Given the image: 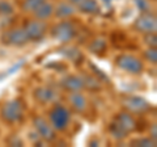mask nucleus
I'll use <instances>...</instances> for the list:
<instances>
[{
	"label": "nucleus",
	"instance_id": "nucleus-17",
	"mask_svg": "<svg viewBox=\"0 0 157 147\" xmlns=\"http://www.w3.org/2000/svg\"><path fill=\"white\" fill-rule=\"evenodd\" d=\"M56 14L59 17H68V16H71V14H73V8L64 3L59 4L56 8Z\"/></svg>",
	"mask_w": 157,
	"mask_h": 147
},
{
	"label": "nucleus",
	"instance_id": "nucleus-22",
	"mask_svg": "<svg viewBox=\"0 0 157 147\" xmlns=\"http://www.w3.org/2000/svg\"><path fill=\"white\" fill-rule=\"evenodd\" d=\"M135 3L137 4V7H139L143 12H147V11H148V3H147L145 0H135Z\"/></svg>",
	"mask_w": 157,
	"mask_h": 147
},
{
	"label": "nucleus",
	"instance_id": "nucleus-11",
	"mask_svg": "<svg viewBox=\"0 0 157 147\" xmlns=\"http://www.w3.org/2000/svg\"><path fill=\"white\" fill-rule=\"evenodd\" d=\"M68 100H70L72 108H73V109H75L76 112H80V113H82V112H85V109L88 108L86 99H85V97L82 96L81 93H78L77 91L75 92V93L70 95Z\"/></svg>",
	"mask_w": 157,
	"mask_h": 147
},
{
	"label": "nucleus",
	"instance_id": "nucleus-19",
	"mask_svg": "<svg viewBox=\"0 0 157 147\" xmlns=\"http://www.w3.org/2000/svg\"><path fill=\"white\" fill-rule=\"evenodd\" d=\"M106 49V43L105 41H102V40H96V41H93V43L90 45V50L93 53H96V54H100L102 53Z\"/></svg>",
	"mask_w": 157,
	"mask_h": 147
},
{
	"label": "nucleus",
	"instance_id": "nucleus-16",
	"mask_svg": "<svg viewBox=\"0 0 157 147\" xmlns=\"http://www.w3.org/2000/svg\"><path fill=\"white\" fill-rule=\"evenodd\" d=\"M110 133L113 134L114 138H124V137L127 135V131L119 124H118L117 121H114L110 125Z\"/></svg>",
	"mask_w": 157,
	"mask_h": 147
},
{
	"label": "nucleus",
	"instance_id": "nucleus-4",
	"mask_svg": "<svg viewBox=\"0 0 157 147\" xmlns=\"http://www.w3.org/2000/svg\"><path fill=\"white\" fill-rule=\"evenodd\" d=\"M122 102H123V106L128 112H131V113H144V112L151 109V105L144 99L136 97V96L124 97Z\"/></svg>",
	"mask_w": 157,
	"mask_h": 147
},
{
	"label": "nucleus",
	"instance_id": "nucleus-12",
	"mask_svg": "<svg viewBox=\"0 0 157 147\" xmlns=\"http://www.w3.org/2000/svg\"><path fill=\"white\" fill-rule=\"evenodd\" d=\"M115 121H117L122 127H123V129L127 131V133L136 129V122H135V120L132 118L130 114H127V113H122V114H119V116H117Z\"/></svg>",
	"mask_w": 157,
	"mask_h": 147
},
{
	"label": "nucleus",
	"instance_id": "nucleus-1",
	"mask_svg": "<svg viewBox=\"0 0 157 147\" xmlns=\"http://www.w3.org/2000/svg\"><path fill=\"white\" fill-rule=\"evenodd\" d=\"M50 121L52 127L56 130H64L70 124V112L64 106L56 105L50 112Z\"/></svg>",
	"mask_w": 157,
	"mask_h": 147
},
{
	"label": "nucleus",
	"instance_id": "nucleus-10",
	"mask_svg": "<svg viewBox=\"0 0 157 147\" xmlns=\"http://www.w3.org/2000/svg\"><path fill=\"white\" fill-rule=\"evenodd\" d=\"M70 2L72 4H75V6L84 13H97L100 11L96 0H70Z\"/></svg>",
	"mask_w": 157,
	"mask_h": 147
},
{
	"label": "nucleus",
	"instance_id": "nucleus-25",
	"mask_svg": "<svg viewBox=\"0 0 157 147\" xmlns=\"http://www.w3.org/2000/svg\"><path fill=\"white\" fill-rule=\"evenodd\" d=\"M104 2H105V3H109V2H110V0H104Z\"/></svg>",
	"mask_w": 157,
	"mask_h": 147
},
{
	"label": "nucleus",
	"instance_id": "nucleus-15",
	"mask_svg": "<svg viewBox=\"0 0 157 147\" xmlns=\"http://www.w3.org/2000/svg\"><path fill=\"white\" fill-rule=\"evenodd\" d=\"M52 97H54V93H52L51 89H48V88H38L36 91V99L39 100L41 102L50 101Z\"/></svg>",
	"mask_w": 157,
	"mask_h": 147
},
{
	"label": "nucleus",
	"instance_id": "nucleus-8",
	"mask_svg": "<svg viewBox=\"0 0 157 147\" xmlns=\"http://www.w3.org/2000/svg\"><path fill=\"white\" fill-rule=\"evenodd\" d=\"M34 126H36L38 134L41 135L43 139H46V141L55 139V131H54V129L51 127L50 124H47L46 120L38 117V118L34 120Z\"/></svg>",
	"mask_w": 157,
	"mask_h": 147
},
{
	"label": "nucleus",
	"instance_id": "nucleus-2",
	"mask_svg": "<svg viewBox=\"0 0 157 147\" xmlns=\"http://www.w3.org/2000/svg\"><path fill=\"white\" fill-rule=\"evenodd\" d=\"M117 66L130 74H140L143 71V62L134 55H119L117 58Z\"/></svg>",
	"mask_w": 157,
	"mask_h": 147
},
{
	"label": "nucleus",
	"instance_id": "nucleus-3",
	"mask_svg": "<svg viewBox=\"0 0 157 147\" xmlns=\"http://www.w3.org/2000/svg\"><path fill=\"white\" fill-rule=\"evenodd\" d=\"M2 117L3 120L7 122H17L22 118V105L20 104V101H9L7 104H4L2 108Z\"/></svg>",
	"mask_w": 157,
	"mask_h": 147
},
{
	"label": "nucleus",
	"instance_id": "nucleus-14",
	"mask_svg": "<svg viewBox=\"0 0 157 147\" xmlns=\"http://www.w3.org/2000/svg\"><path fill=\"white\" fill-rule=\"evenodd\" d=\"M51 13H52V6H50V4H47L45 2L34 11L36 17L39 18V20H45V18H47L48 16H51Z\"/></svg>",
	"mask_w": 157,
	"mask_h": 147
},
{
	"label": "nucleus",
	"instance_id": "nucleus-20",
	"mask_svg": "<svg viewBox=\"0 0 157 147\" xmlns=\"http://www.w3.org/2000/svg\"><path fill=\"white\" fill-rule=\"evenodd\" d=\"M145 57L148 58V61H149L151 63H156V61H157V54H156L155 47L147 51V53H145Z\"/></svg>",
	"mask_w": 157,
	"mask_h": 147
},
{
	"label": "nucleus",
	"instance_id": "nucleus-13",
	"mask_svg": "<svg viewBox=\"0 0 157 147\" xmlns=\"http://www.w3.org/2000/svg\"><path fill=\"white\" fill-rule=\"evenodd\" d=\"M62 85L68 91L76 92V91L81 89V88L84 87V81H82L80 77H77V76H67L66 79L62 81Z\"/></svg>",
	"mask_w": 157,
	"mask_h": 147
},
{
	"label": "nucleus",
	"instance_id": "nucleus-21",
	"mask_svg": "<svg viewBox=\"0 0 157 147\" xmlns=\"http://www.w3.org/2000/svg\"><path fill=\"white\" fill-rule=\"evenodd\" d=\"M132 145H139V146H153L155 142H152L151 139H136L132 142Z\"/></svg>",
	"mask_w": 157,
	"mask_h": 147
},
{
	"label": "nucleus",
	"instance_id": "nucleus-18",
	"mask_svg": "<svg viewBox=\"0 0 157 147\" xmlns=\"http://www.w3.org/2000/svg\"><path fill=\"white\" fill-rule=\"evenodd\" d=\"M43 3V0H25L22 4L24 11H36V9Z\"/></svg>",
	"mask_w": 157,
	"mask_h": 147
},
{
	"label": "nucleus",
	"instance_id": "nucleus-7",
	"mask_svg": "<svg viewBox=\"0 0 157 147\" xmlns=\"http://www.w3.org/2000/svg\"><path fill=\"white\" fill-rule=\"evenodd\" d=\"M4 42L9 43V45H17V46H21L24 43H26L30 38H29L28 33L24 29H13L11 32H7L4 34Z\"/></svg>",
	"mask_w": 157,
	"mask_h": 147
},
{
	"label": "nucleus",
	"instance_id": "nucleus-23",
	"mask_svg": "<svg viewBox=\"0 0 157 147\" xmlns=\"http://www.w3.org/2000/svg\"><path fill=\"white\" fill-rule=\"evenodd\" d=\"M147 43H148V45H151V46H156V36H155V33L152 34V33H148V36H147Z\"/></svg>",
	"mask_w": 157,
	"mask_h": 147
},
{
	"label": "nucleus",
	"instance_id": "nucleus-24",
	"mask_svg": "<svg viewBox=\"0 0 157 147\" xmlns=\"http://www.w3.org/2000/svg\"><path fill=\"white\" fill-rule=\"evenodd\" d=\"M153 139L156 141V125H153Z\"/></svg>",
	"mask_w": 157,
	"mask_h": 147
},
{
	"label": "nucleus",
	"instance_id": "nucleus-5",
	"mask_svg": "<svg viewBox=\"0 0 157 147\" xmlns=\"http://www.w3.org/2000/svg\"><path fill=\"white\" fill-rule=\"evenodd\" d=\"M73 36H75V28L71 22L63 21L52 29V37L59 40L60 42H67L71 41Z\"/></svg>",
	"mask_w": 157,
	"mask_h": 147
},
{
	"label": "nucleus",
	"instance_id": "nucleus-6",
	"mask_svg": "<svg viewBox=\"0 0 157 147\" xmlns=\"http://www.w3.org/2000/svg\"><path fill=\"white\" fill-rule=\"evenodd\" d=\"M135 28L141 33H155L157 28L156 17L152 13L145 12L135 21Z\"/></svg>",
	"mask_w": 157,
	"mask_h": 147
},
{
	"label": "nucleus",
	"instance_id": "nucleus-9",
	"mask_svg": "<svg viewBox=\"0 0 157 147\" xmlns=\"http://www.w3.org/2000/svg\"><path fill=\"white\" fill-rule=\"evenodd\" d=\"M25 30L30 40H39V38H42L43 34H45L46 25L41 20L29 21L25 25Z\"/></svg>",
	"mask_w": 157,
	"mask_h": 147
}]
</instances>
